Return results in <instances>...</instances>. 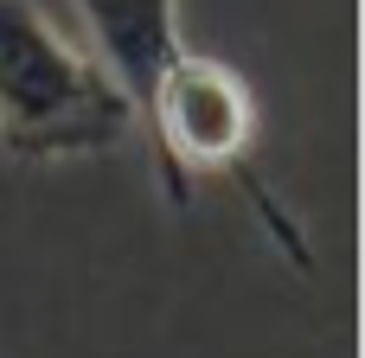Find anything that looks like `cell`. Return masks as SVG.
Wrapping results in <instances>:
<instances>
[{
  "instance_id": "cell-3",
  "label": "cell",
  "mask_w": 365,
  "mask_h": 358,
  "mask_svg": "<svg viewBox=\"0 0 365 358\" xmlns=\"http://www.w3.org/2000/svg\"><path fill=\"white\" fill-rule=\"evenodd\" d=\"M90 51L115 70V83L135 102V128H141V102L154 90V77L167 70V58L186 45L180 38V0H71Z\"/></svg>"
},
{
  "instance_id": "cell-2",
  "label": "cell",
  "mask_w": 365,
  "mask_h": 358,
  "mask_svg": "<svg viewBox=\"0 0 365 358\" xmlns=\"http://www.w3.org/2000/svg\"><path fill=\"white\" fill-rule=\"evenodd\" d=\"M135 135H141L148 154H154V179H160V192H167V205L186 211L199 179H237V186L269 211V192H263L257 173H250L257 96H250V83H244L231 64H218V58L180 45V51L167 58V70L154 77ZM269 218H276V211H269ZM276 231H282V243H295V231H289L282 218H276Z\"/></svg>"
},
{
  "instance_id": "cell-1",
  "label": "cell",
  "mask_w": 365,
  "mask_h": 358,
  "mask_svg": "<svg viewBox=\"0 0 365 358\" xmlns=\"http://www.w3.org/2000/svg\"><path fill=\"white\" fill-rule=\"evenodd\" d=\"M128 135L135 102L115 70L38 0H0V154L19 167H58L115 154Z\"/></svg>"
}]
</instances>
